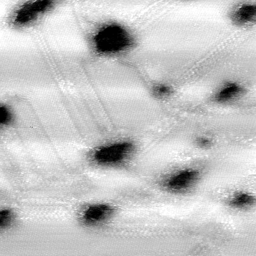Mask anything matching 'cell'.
Segmentation results:
<instances>
[{"mask_svg":"<svg viewBox=\"0 0 256 256\" xmlns=\"http://www.w3.org/2000/svg\"><path fill=\"white\" fill-rule=\"evenodd\" d=\"M136 152V145L133 142L122 140L94 148L89 154V159L98 166L120 168L128 164Z\"/></svg>","mask_w":256,"mask_h":256,"instance_id":"1","label":"cell"},{"mask_svg":"<svg viewBox=\"0 0 256 256\" xmlns=\"http://www.w3.org/2000/svg\"><path fill=\"white\" fill-rule=\"evenodd\" d=\"M117 209L112 204L94 202L84 205L78 213V220L83 226L100 228L108 224L116 216Z\"/></svg>","mask_w":256,"mask_h":256,"instance_id":"2","label":"cell"},{"mask_svg":"<svg viewBox=\"0 0 256 256\" xmlns=\"http://www.w3.org/2000/svg\"><path fill=\"white\" fill-rule=\"evenodd\" d=\"M94 40L97 50L104 53L120 50L128 46L131 42L128 32L116 24L106 26L101 28Z\"/></svg>","mask_w":256,"mask_h":256,"instance_id":"3","label":"cell"},{"mask_svg":"<svg viewBox=\"0 0 256 256\" xmlns=\"http://www.w3.org/2000/svg\"><path fill=\"white\" fill-rule=\"evenodd\" d=\"M199 178V172L194 170L184 169L176 172L167 178L162 187L172 193L180 194L189 189Z\"/></svg>","mask_w":256,"mask_h":256,"instance_id":"4","label":"cell"},{"mask_svg":"<svg viewBox=\"0 0 256 256\" xmlns=\"http://www.w3.org/2000/svg\"><path fill=\"white\" fill-rule=\"evenodd\" d=\"M232 23L240 26L254 24L256 21V5L252 2H240L234 6L229 12Z\"/></svg>","mask_w":256,"mask_h":256,"instance_id":"5","label":"cell"},{"mask_svg":"<svg viewBox=\"0 0 256 256\" xmlns=\"http://www.w3.org/2000/svg\"><path fill=\"white\" fill-rule=\"evenodd\" d=\"M52 4L50 0H37L26 4L17 11L14 22L18 24H26L34 20L38 14L51 8Z\"/></svg>","mask_w":256,"mask_h":256,"instance_id":"6","label":"cell"},{"mask_svg":"<svg viewBox=\"0 0 256 256\" xmlns=\"http://www.w3.org/2000/svg\"><path fill=\"white\" fill-rule=\"evenodd\" d=\"M244 90L240 84L228 82L223 85L214 94V99L220 104L228 103L241 96Z\"/></svg>","mask_w":256,"mask_h":256,"instance_id":"7","label":"cell"},{"mask_svg":"<svg viewBox=\"0 0 256 256\" xmlns=\"http://www.w3.org/2000/svg\"><path fill=\"white\" fill-rule=\"evenodd\" d=\"M254 202L252 196L242 193L236 194L230 202V204L236 208H244L252 205Z\"/></svg>","mask_w":256,"mask_h":256,"instance_id":"8","label":"cell"},{"mask_svg":"<svg viewBox=\"0 0 256 256\" xmlns=\"http://www.w3.org/2000/svg\"><path fill=\"white\" fill-rule=\"evenodd\" d=\"M15 220L14 212L10 209L4 208L0 212V228L6 230L14 224Z\"/></svg>","mask_w":256,"mask_h":256,"instance_id":"9","label":"cell"},{"mask_svg":"<svg viewBox=\"0 0 256 256\" xmlns=\"http://www.w3.org/2000/svg\"><path fill=\"white\" fill-rule=\"evenodd\" d=\"M12 118V114L8 109L5 106H1L0 108V123L6 124L10 122Z\"/></svg>","mask_w":256,"mask_h":256,"instance_id":"10","label":"cell"},{"mask_svg":"<svg viewBox=\"0 0 256 256\" xmlns=\"http://www.w3.org/2000/svg\"><path fill=\"white\" fill-rule=\"evenodd\" d=\"M154 92L156 96L164 98L170 94L171 90L168 86L160 85L154 88Z\"/></svg>","mask_w":256,"mask_h":256,"instance_id":"11","label":"cell"},{"mask_svg":"<svg viewBox=\"0 0 256 256\" xmlns=\"http://www.w3.org/2000/svg\"><path fill=\"white\" fill-rule=\"evenodd\" d=\"M197 144L201 148H208L212 145V142L208 138H202L197 140Z\"/></svg>","mask_w":256,"mask_h":256,"instance_id":"12","label":"cell"}]
</instances>
